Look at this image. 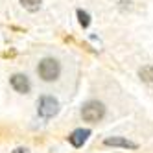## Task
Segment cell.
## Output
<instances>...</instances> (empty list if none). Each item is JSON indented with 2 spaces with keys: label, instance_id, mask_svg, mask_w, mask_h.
Returning a JSON list of instances; mask_svg holds the SVG:
<instances>
[{
  "label": "cell",
  "instance_id": "cell-6",
  "mask_svg": "<svg viewBox=\"0 0 153 153\" xmlns=\"http://www.w3.org/2000/svg\"><path fill=\"white\" fill-rule=\"evenodd\" d=\"M89 135H91L89 129H76L74 133L68 137V140H70V144L74 148H79V146H83V142L87 140V137H89Z\"/></svg>",
  "mask_w": 153,
  "mask_h": 153
},
{
  "label": "cell",
  "instance_id": "cell-4",
  "mask_svg": "<svg viewBox=\"0 0 153 153\" xmlns=\"http://www.w3.org/2000/svg\"><path fill=\"white\" fill-rule=\"evenodd\" d=\"M11 87L17 91V92H22V94H26L28 91H30V81H28V78L24 74H15V76H11Z\"/></svg>",
  "mask_w": 153,
  "mask_h": 153
},
{
  "label": "cell",
  "instance_id": "cell-5",
  "mask_svg": "<svg viewBox=\"0 0 153 153\" xmlns=\"http://www.w3.org/2000/svg\"><path fill=\"white\" fill-rule=\"evenodd\" d=\"M105 146H114V148H129V149H137V144L131 140H126L122 137H111V138H105L103 142Z\"/></svg>",
  "mask_w": 153,
  "mask_h": 153
},
{
  "label": "cell",
  "instance_id": "cell-8",
  "mask_svg": "<svg viewBox=\"0 0 153 153\" xmlns=\"http://www.w3.org/2000/svg\"><path fill=\"white\" fill-rule=\"evenodd\" d=\"M20 4H22L28 11H37L39 6H41V0H20Z\"/></svg>",
  "mask_w": 153,
  "mask_h": 153
},
{
  "label": "cell",
  "instance_id": "cell-10",
  "mask_svg": "<svg viewBox=\"0 0 153 153\" xmlns=\"http://www.w3.org/2000/svg\"><path fill=\"white\" fill-rule=\"evenodd\" d=\"M13 153H30V151H28L26 148H17V149H15Z\"/></svg>",
  "mask_w": 153,
  "mask_h": 153
},
{
  "label": "cell",
  "instance_id": "cell-9",
  "mask_svg": "<svg viewBox=\"0 0 153 153\" xmlns=\"http://www.w3.org/2000/svg\"><path fill=\"white\" fill-rule=\"evenodd\" d=\"M78 19H79V24L83 28H87V26L91 24V17H89V13H87V11H83V9H79V11H78Z\"/></svg>",
  "mask_w": 153,
  "mask_h": 153
},
{
  "label": "cell",
  "instance_id": "cell-3",
  "mask_svg": "<svg viewBox=\"0 0 153 153\" xmlns=\"http://www.w3.org/2000/svg\"><path fill=\"white\" fill-rule=\"evenodd\" d=\"M57 100L56 98H52V96H42L41 98V102H39V114L41 116H45V118H52L53 114L57 113Z\"/></svg>",
  "mask_w": 153,
  "mask_h": 153
},
{
  "label": "cell",
  "instance_id": "cell-1",
  "mask_svg": "<svg viewBox=\"0 0 153 153\" xmlns=\"http://www.w3.org/2000/svg\"><path fill=\"white\" fill-rule=\"evenodd\" d=\"M37 72H39V76H41L45 81H53V79H57L61 68H59V63H57L56 59L46 57V59H42V61L39 63Z\"/></svg>",
  "mask_w": 153,
  "mask_h": 153
},
{
  "label": "cell",
  "instance_id": "cell-7",
  "mask_svg": "<svg viewBox=\"0 0 153 153\" xmlns=\"http://www.w3.org/2000/svg\"><path fill=\"white\" fill-rule=\"evenodd\" d=\"M138 76H140L142 81L153 83V67H151V65H144V67L138 70Z\"/></svg>",
  "mask_w": 153,
  "mask_h": 153
},
{
  "label": "cell",
  "instance_id": "cell-2",
  "mask_svg": "<svg viewBox=\"0 0 153 153\" xmlns=\"http://www.w3.org/2000/svg\"><path fill=\"white\" fill-rule=\"evenodd\" d=\"M105 114V107L100 102H87L81 109V116L85 122H98Z\"/></svg>",
  "mask_w": 153,
  "mask_h": 153
}]
</instances>
